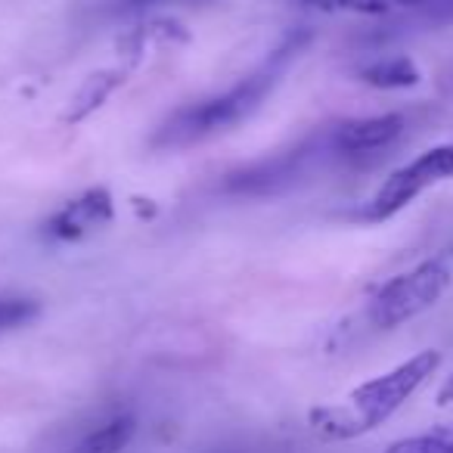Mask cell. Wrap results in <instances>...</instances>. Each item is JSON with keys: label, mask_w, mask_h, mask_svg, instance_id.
Returning a JSON list of instances; mask_svg holds the SVG:
<instances>
[{"label": "cell", "mask_w": 453, "mask_h": 453, "mask_svg": "<svg viewBox=\"0 0 453 453\" xmlns=\"http://www.w3.org/2000/svg\"><path fill=\"white\" fill-rule=\"evenodd\" d=\"M304 152L292 150V152H280L273 158H261V162L240 168L234 174H226V180L220 183V189L230 196H267L283 189V183H289L296 177L298 165H302Z\"/></svg>", "instance_id": "obj_6"}, {"label": "cell", "mask_w": 453, "mask_h": 453, "mask_svg": "<svg viewBox=\"0 0 453 453\" xmlns=\"http://www.w3.org/2000/svg\"><path fill=\"white\" fill-rule=\"evenodd\" d=\"M121 84H125V69H103V72H94L90 78H84L78 94L72 96L69 109L63 112V125H81L84 119H90V115L121 88Z\"/></svg>", "instance_id": "obj_8"}, {"label": "cell", "mask_w": 453, "mask_h": 453, "mask_svg": "<svg viewBox=\"0 0 453 453\" xmlns=\"http://www.w3.org/2000/svg\"><path fill=\"white\" fill-rule=\"evenodd\" d=\"M289 50H292V44L277 50V57H273L271 63L261 65L255 75L242 78V81L226 90V94L180 106L174 115H168V119L156 127L150 146L152 150H187V146L202 143V140L214 137V134H224L240 125V121H246L252 112H258V106L267 100L273 84L280 81V72H283V63H286V57H289Z\"/></svg>", "instance_id": "obj_1"}, {"label": "cell", "mask_w": 453, "mask_h": 453, "mask_svg": "<svg viewBox=\"0 0 453 453\" xmlns=\"http://www.w3.org/2000/svg\"><path fill=\"white\" fill-rule=\"evenodd\" d=\"M360 81H366L370 88H382V90H401V88H413L419 84V69L413 65V59L407 57H388L370 63L357 72Z\"/></svg>", "instance_id": "obj_10"}, {"label": "cell", "mask_w": 453, "mask_h": 453, "mask_svg": "<svg viewBox=\"0 0 453 453\" xmlns=\"http://www.w3.org/2000/svg\"><path fill=\"white\" fill-rule=\"evenodd\" d=\"M311 428L329 441H351L364 434L351 407H314L311 410Z\"/></svg>", "instance_id": "obj_11"}, {"label": "cell", "mask_w": 453, "mask_h": 453, "mask_svg": "<svg viewBox=\"0 0 453 453\" xmlns=\"http://www.w3.org/2000/svg\"><path fill=\"white\" fill-rule=\"evenodd\" d=\"M438 364H441V354L428 348V351H419L410 360H403V364H397L395 370L357 385V388L348 395V407H351L360 432H372V428H379L385 419H391V416L432 379Z\"/></svg>", "instance_id": "obj_2"}, {"label": "cell", "mask_w": 453, "mask_h": 453, "mask_svg": "<svg viewBox=\"0 0 453 453\" xmlns=\"http://www.w3.org/2000/svg\"><path fill=\"white\" fill-rule=\"evenodd\" d=\"M41 302L26 296H0V333H13V329L28 326L38 320Z\"/></svg>", "instance_id": "obj_13"}, {"label": "cell", "mask_w": 453, "mask_h": 453, "mask_svg": "<svg viewBox=\"0 0 453 453\" xmlns=\"http://www.w3.org/2000/svg\"><path fill=\"white\" fill-rule=\"evenodd\" d=\"M112 214H115V205H112L109 189H103V187L88 189V193L65 202V205L47 220L44 236L57 242H75V240H81V236L100 230V226H106L109 220H112Z\"/></svg>", "instance_id": "obj_5"}, {"label": "cell", "mask_w": 453, "mask_h": 453, "mask_svg": "<svg viewBox=\"0 0 453 453\" xmlns=\"http://www.w3.org/2000/svg\"><path fill=\"white\" fill-rule=\"evenodd\" d=\"M444 180H453V143H438L432 150L419 152L413 162H407L403 168H397L391 177H385V183L376 189V196L366 205L364 218L366 220H388L397 211L410 205L416 196H422L426 189L438 187Z\"/></svg>", "instance_id": "obj_4"}, {"label": "cell", "mask_w": 453, "mask_h": 453, "mask_svg": "<svg viewBox=\"0 0 453 453\" xmlns=\"http://www.w3.org/2000/svg\"><path fill=\"white\" fill-rule=\"evenodd\" d=\"M391 10L395 7H419V4H426V0H388Z\"/></svg>", "instance_id": "obj_16"}, {"label": "cell", "mask_w": 453, "mask_h": 453, "mask_svg": "<svg viewBox=\"0 0 453 453\" xmlns=\"http://www.w3.org/2000/svg\"><path fill=\"white\" fill-rule=\"evenodd\" d=\"M385 453H453V422H447V426L434 428L428 434L395 441Z\"/></svg>", "instance_id": "obj_12"}, {"label": "cell", "mask_w": 453, "mask_h": 453, "mask_svg": "<svg viewBox=\"0 0 453 453\" xmlns=\"http://www.w3.org/2000/svg\"><path fill=\"white\" fill-rule=\"evenodd\" d=\"M134 434H137V419L131 413H121L90 432L72 453H125Z\"/></svg>", "instance_id": "obj_9"}, {"label": "cell", "mask_w": 453, "mask_h": 453, "mask_svg": "<svg viewBox=\"0 0 453 453\" xmlns=\"http://www.w3.org/2000/svg\"><path fill=\"white\" fill-rule=\"evenodd\" d=\"M407 127V119L401 112L372 115V119H354L335 127L333 146L339 152H372L395 143Z\"/></svg>", "instance_id": "obj_7"}, {"label": "cell", "mask_w": 453, "mask_h": 453, "mask_svg": "<svg viewBox=\"0 0 453 453\" xmlns=\"http://www.w3.org/2000/svg\"><path fill=\"white\" fill-rule=\"evenodd\" d=\"M308 4L323 10H345V13H366V16L388 13L391 10L388 0H308Z\"/></svg>", "instance_id": "obj_14"}, {"label": "cell", "mask_w": 453, "mask_h": 453, "mask_svg": "<svg viewBox=\"0 0 453 453\" xmlns=\"http://www.w3.org/2000/svg\"><path fill=\"white\" fill-rule=\"evenodd\" d=\"M450 401H453V372L447 376V382L438 391V403H450Z\"/></svg>", "instance_id": "obj_15"}, {"label": "cell", "mask_w": 453, "mask_h": 453, "mask_svg": "<svg viewBox=\"0 0 453 453\" xmlns=\"http://www.w3.org/2000/svg\"><path fill=\"white\" fill-rule=\"evenodd\" d=\"M450 280L453 273L447 258H428L422 265L410 267L407 273H397L395 280H388L376 292L370 304V320L379 329H395L401 323L413 320V317L426 314L450 289Z\"/></svg>", "instance_id": "obj_3"}]
</instances>
